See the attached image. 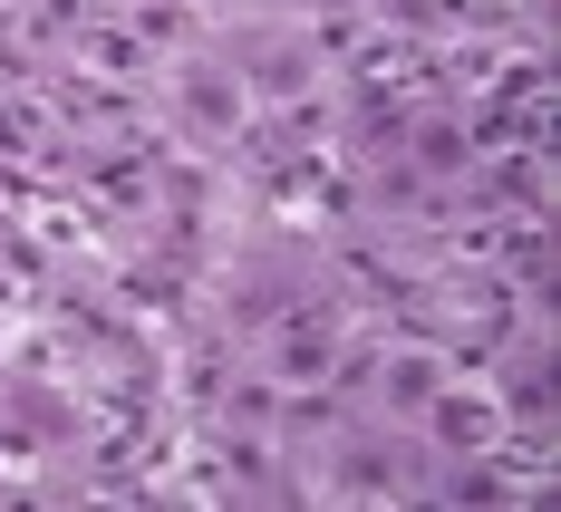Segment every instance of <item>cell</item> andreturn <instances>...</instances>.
<instances>
[{"mask_svg": "<svg viewBox=\"0 0 561 512\" xmlns=\"http://www.w3.org/2000/svg\"><path fill=\"white\" fill-rule=\"evenodd\" d=\"M388 397H397V406H426V397H436L426 358H397V368H388Z\"/></svg>", "mask_w": 561, "mask_h": 512, "instance_id": "6da1fadb", "label": "cell"}]
</instances>
